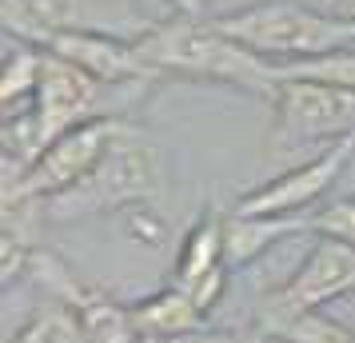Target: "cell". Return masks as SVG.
Returning a JSON list of instances; mask_svg holds the SVG:
<instances>
[{
	"label": "cell",
	"mask_w": 355,
	"mask_h": 343,
	"mask_svg": "<svg viewBox=\"0 0 355 343\" xmlns=\"http://www.w3.org/2000/svg\"><path fill=\"white\" fill-rule=\"evenodd\" d=\"M136 52L148 64L152 80L184 76V80L232 84L243 92H259V96H272V88L279 84L272 60L243 49L240 40L224 36L211 20L196 17V12H176L164 28L144 36Z\"/></svg>",
	"instance_id": "1"
},
{
	"label": "cell",
	"mask_w": 355,
	"mask_h": 343,
	"mask_svg": "<svg viewBox=\"0 0 355 343\" xmlns=\"http://www.w3.org/2000/svg\"><path fill=\"white\" fill-rule=\"evenodd\" d=\"M100 92H104L100 80L44 52L36 96L17 116H4V184L24 176L64 132L80 128L96 116H112L100 108Z\"/></svg>",
	"instance_id": "2"
},
{
	"label": "cell",
	"mask_w": 355,
	"mask_h": 343,
	"mask_svg": "<svg viewBox=\"0 0 355 343\" xmlns=\"http://www.w3.org/2000/svg\"><path fill=\"white\" fill-rule=\"evenodd\" d=\"M180 12L176 0H4V33L20 44H40L44 36H112L140 44Z\"/></svg>",
	"instance_id": "3"
},
{
	"label": "cell",
	"mask_w": 355,
	"mask_h": 343,
	"mask_svg": "<svg viewBox=\"0 0 355 343\" xmlns=\"http://www.w3.org/2000/svg\"><path fill=\"white\" fill-rule=\"evenodd\" d=\"M164 188V164L160 148L140 128H124L116 144L104 152V160L84 176L76 188H68L49 204H36L44 220H84V216H108V212H140L152 208V200Z\"/></svg>",
	"instance_id": "4"
},
{
	"label": "cell",
	"mask_w": 355,
	"mask_h": 343,
	"mask_svg": "<svg viewBox=\"0 0 355 343\" xmlns=\"http://www.w3.org/2000/svg\"><path fill=\"white\" fill-rule=\"evenodd\" d=\"M211 24L272 64L315 60V56L355 49V24L320 17V12L288 4V0H263V4H252L232 17H216Z\"/></svg>",
	"instance_id": "5"
},
{
	"label": "cell",
	"mask_w": 355,
	"mask_h": 343,
	"mask_svg": "<svg viewBox=\"0 0 355 343\" xmlns=\"http://www.w3.org/2000/svg\"><path fill=\"white\" fill-rule=\"evenodd\" d=\"M268 100H272V128H268L272 160L311 144L327 148L343 136H355V88H336L320 80H279Z\"/></svg>",
	"instance_id": "6"
},
{
	"label": "cell",
	"mask_w": 355,
	"mask_h": 343,
	"mask_svg": "<svg viewBox=\"0 0 355 343\" xmlns=\"http://www.w3.org/2000/svg\"><path fill=\"white\" fill-rule=\"evenodd\" d=\"M128 124L120 116H96L80 128L64 132L24 176L4 184V208H36V204H49L52 196L68 192V188H76L104 160V152L116 144V136Z\"/></svg>",
	"instance_id": "7"
},
{
	"label": "cell",
	"mask_w": 355,
	"mask_h": 343,
	"mask_svg": "<svg viewBox=\"0 0 355 343\" xmlns=\"http://www.w3.org/2000/svg\"><path fill=\"white\" fill-rule=\"evenodd\" d=\"M347 295H355V247L339 244V240H315L300 260V267L259 299L256 327L272 331L295 315L327 311V304L347 299Z\"/></svg>",
	"instance_id": "8"
},
{
	"label": "cell",
	"mask_w": 355,
	"mask_h": 343,
	"mask_svg": "<svg viewBox=\"0 0 355 343\" xmlns=\"http://www.w3.org/2000/svg\"><path fill=\"white\" fill-rule=\"evenodd\" d=\"M28 272L49 292V299H60V304H68V308L80 315V324H84V331H88L92 343H148L144 331L136 327L132 304H120L116 295L84 283L60 256L36 247L33 260H28Z\"/></svg>",
	"instance_id": "9"
},
{
	"label": "cell",
	"mask_w": 355,
	"mask_h": 343,
	"mask_svg": "<svg viewBox=\"0 0 355 343\" xmlns=\"http://www.w3.org/2000/svg\"><path fill=\"white\" fill-rule=\"evenodd\" d=\"M355 156V136H343L336 144H327L320 156L295 164L288 172H279L275 180L252 188L248 196H240L232 204L236 216H304L311 208H320L327 192L336 188V180L343 176L347 160Z\"/></svg>",
	"instance_id": "10"
},
{
	"label": "cell",
	"mask_w": 355,
	"mask_h": 343,
	"mask_svg": "<svg viewBox=\"0 0 355 343\" xmlns=\"http://www.w3.org/2000/svg\"><path fill=\"white\" fill-rule=\"evenodd\" d=\"M36 49L60 56L68 64H76L80 72H88L92 80H100L104 88L112 84H148L152 72L140 60L136 44L128 40H112V36H76V33H60V36H44Z\"/></svg>",
	"instance_id": "11"
},
{
	"label": "cell",
	"mask_w": 355,
	"mask_h": 343,
	"mask_svg": "<svg viewBox=\"0 0 355 343\" xmlns=\"http://www.w3.org/2000/svg\"><path fill=\"white\" fill-rule=\"evenodd\" d=\"M224 220L220 212H204L192 228L184 231V240L176 247V267H172V288L192 292L204 279L227 272V256H224Z\"/></svg>",
	"instance_id": "12"
},
{
	"label": "cell",
	"mask_w": 355,
	"mask_h": 343,
	"mask_svg": "<svg viewBox=\"0 0 355 343\" xmlns=\"http://www.w3.org/2000/svg\"><path fill=\"white\" fill-rule=\"evenodd\" d=\"M304 231H311L307 228V212L304 216H236V212H227V220H224L227 272H240L248 263H256L279 240L304 236Z\"/></svg>",
	"instance_id": "13"
},
{
	"label": "cell",
	"mask_w": 355,
	"mask_h": 343,
	"mask_svg": "<svg viewBox=\"0 0 355 343\" xmlns=\"http://www.w3.org/2000/svg\"><path fill=\"white\" fill-rule=\"evenodd\" d=\"M132 315H136V327L144 331L148 343L180 340V335H192L200 327H208V315L192 304V295L172 288V283H164L160 292L132 304Z\"/></svg>",
	"instance_id": "14"
},
{
	"label": "cell",
	"mask_w": 355,
	"mask_h": 343,
	"mask_svg": "<svg viewBox=\"0 0 355 343\" xmlns=\"http://www.w3.org/2000/svg\"><path fill=\"white\" fill-rule=\"evenodd\" d=\"M8 343H92L84 331L80 315L60 304V299H44L40 308L20 324V331Z\"/></svg>",
	"instance_id": "15"
},
{
	"label": "cell",
	"mask_w": 355,
	"mask_h": 343,
	"mask_svg": "<svg viewBox=\"0 0 355 343\" xmlns=\"http://www.w3.org/2000/svg\"><path fill=\"white\" fill-rule=\"evenodd\" d=\"M40 68H44V49H36V44H20L17 40V49L4 56V80H0L4 116H17L20 104L36 96Z\"/></svg>",
	"instance_id": "16"
},
{
	"label": "cell",
	"mask_w": 355,
	"mask_h": 343,
	"mask_svg": "<svg viewBox=\"0 0 355 343\" xmlns=\"http://www.w3.org/2000/svg\"><path fill=\"white\" fill-rule=\"evenodd\" d=\"M272 343H355V331L347 324L331 319L327 311H311V315H295L288 324L263 331Z\"/></svg>",
	"instance_id": "17"
},
{
	"label": "cell",
	"mask_w": 355,
	"mask_h": 343,
	"mask_svg": "<svg viewBox=\"0 0 355 343\" xmlns=\"http://www.w3.org/2000/svg\"><path fill=\"white\" fill-rule=\"evenodd\" d=\"M307 228L320 240H339V244L355 247V200H327L323 208H311Z\"/></svg>",
	"instance_id": "18"
},
{
	"label": "cell",
	"mask_w": 355,
	"mask_h": 343,
	"mask_svg": "<svg viewBox=\"0 0 355 343\" xmlns=\"http://www.w3.org/2000/svg\"><path fill=\"white\" fill-rule=\"evenodd\" d=\"M164 343H272V340L259 327H200L192 335L164 340Z\"/></svg>",
	"instance_id": "19"
},
{
	"label": "cell",
	"mask_w": 355,
	"mask_h": 343,
	"mask_svg": "<svg viewBox=\"0 0 355 343\" xmlns=\"http://www.w3.org/2000/svg\"><path fill=\"white\" fill-rule=\"evenodd\" d=\"M288 4H300V8H311L320 17L343 20V24H355V0H288Z\"/></svg>",
	"instance_id": "20"
},
{
	"label": "cell",
	"mask_w": 355,
	"mask_h": 343,
	"mask_svg": "<svg viewBox=\"0 0 355 343\" xmlns=\"http://www.w3.org/2000/svg\"><path fill=\"white\" fill-rule=\"evenodd\" d=\"M196 4H200V0H196Z\"/></svg>",
	"instance_id": "21"
}]
</instances>
